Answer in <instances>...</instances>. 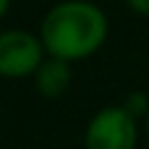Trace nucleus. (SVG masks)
<instances>
[{
  "mask_svg": "<svg viewBox=\"0 0 149 149\" xmlns=\"http://www.w3.org/2000/svg\"><path fill=\"white\" fill-rule=\"evenodd\" d=\"M37 35L50 57L80 62L104 47L109 20L92 0H60L45 13Z\"/></svg>",
  "mask_w": 149,
  "mask_h": 149,
  "instance_id": "nucleus-1",
  "label": "nucleus"
},
{
  "mask_svg": "<svg viewBox=\"0 0 149 149\" xmlns=\"http://www.w3.org/2000/svg\"><path fill=\"white\" fill-rule=\"evenodd\" d=\"M139 119L122 104L102 107L85 127V149H137Z\"/></svg>",
  "mask_w": 149,
  "mask_h": 149,
  "instance_id": "nucleus-2",
  "label": "nucleus"
},
{
  "mask_svg": "<svg viewBox=\"0 0 149 149\" xmlns=\"http://www.w3.org/2000/svg\"><path fill=\"white\" fill-rule=\"evenodd\" d=\"M47 57L40 35L27 30H3L0 32V77L22 80L32 77Z\"/></svg>",
  "mask_w": 149,
  "mask_h": 149,
  "instance_id": "nucleus-3",
  "label": "nucleus"
},
{
  "mask_svg": "<svg viewBox=\"0 0 149 149\" xmlns=\"http://www.w3.org/2000/svg\"><path fill=\"white\" fill-rule=\"evenodd\" d=\"M35 90L45 97V100H57L72 85V62H65L57 57H45L42 65L37 67V72L32 74Z\"/></svg>",
  "mask_w": 149,
  "mask_h": 149,
  "instance_id": "nucleus-4",
  "label": "nucleus"
},
{
  "mask_svg": "<svg viewBox=\"0 0 149 149\" xmlns=\"http://www.w3.org/2000/svg\"><path fill=\"white\" fill-rule=\"evenodd\" d=\"M122 107L132 114V117L144 119L147 117V109H149V95H144V92H129V95L124 97Z\"/></svg>",
  "mask_w": 149,
  "mask_h": 149,
  "instance_id": "nucleus-5",
  "label": "nucleus"
},
{
  "mask_svg": "<svg viewBox=\"0 0 149 149\" xmlns=\"http://www.w3.org/2000/svg\"><path fill=\"white\" fill-rule=\"evenodd\" d=\"M127 8L134 13V15H142V17H149V0H124Z\"/></svg>",
  "mask_w": 149,
  "mask_h": 149,
  "instance_id": "nucleus-6",
  "label": "nucleus"
},
{
  "mask_svg": "<svg viewBox=\"0 0 149 149\" xmlns=\"http://www.w3.org/2000/svg\"><path fill=\"white\" fill-rule=\"evenodd\" d=\"M8 8H10V0H0V20H3V17H5Z\"/></svg>",
  "mask_w": 149,
  "mask_h": 149,
  "instance_id": "nucleus-7",
  "label": "nucleus"
},
{
  "mask_svg": "<svg viewBox=\"0 0 149 149\" xmlns=\"http://www.w3.org/2000/svg\"><path fill=\"white\" fill-rule=\"evenodd\" d=\"M142 122H144V134H147V139H149V109H147V117H144Z\"/></svg>",
  "mask_w": 149,
  "mask_h": 149,
  "instance_id": "nucleus-8",
  "label": "nucleus"
},
{
  "mask_svg": "<svg viewBox=\"0 0 149 149\" xmlns=\"http://www.w3.org/2000/svg\"><path fill=\"white\" fill-rule=\"evenodd\" d=\"M25 149H35V147H25Z\"/></svg>",
  "mask_w": 149,
  "mask_h": 149,
  "instance_id": "nucleus-9",
  "label": "nucleus"
}]
</instances>
